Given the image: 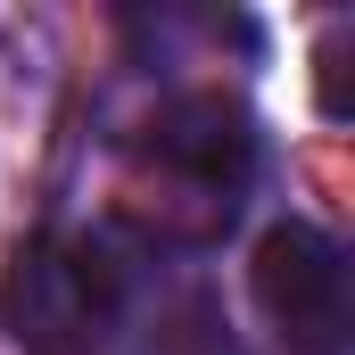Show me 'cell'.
Masks as SVG:
<instances>
[{
	"instance_id": "1",
	"label": "cell",
	"mask_w": 355,
	"mask_h": 355,
	"mask_svg": "<svg viewBox=\"0 0 355 355\" xmlns=\"http://www.w3.org/2000/svg\"><path fill=\"white\" fill-rule=\"evenodd\" d=\"M0 322L25 355H99L124 322V265L99 240H33L0 281Z\"/></svg>"
},
{
	"instance_id": "2",
	"label": "cell",
	"mask_w": 355,
	"mask_h": 355,
	"mask_svg": "<svg viewBox=\"0 0 355 355\" xmlns=\"http://www.w3.org/2000/svg\"><path fill=\"white\" fill-rule=\"evenodd\" d=\"M248 289H257V314L281 331L289 355H347L355 289H347V257H339L331 232H314V223H272L265 240H257Z\"/></svg>"
},
{
	"instance_id": "3",
	"label": "cell",
	"mask_w": 355,
	"mask_h": 355,
	"mask_svg": "<svg viewBox=\"0 0 355 355\" xmlns=\"http://www.w3.org/2000/svg\"><path fill=\"white\" fill-rule=\"evenodd\" d=\"M149 166H166L174 182L207 190V198H232L240 182L257 174V124H248L240 99L190 91V99H174V107L149 124Z\"/></svg>"
},
{
	"instance_id": "4",
	"label": "cell",
	"mask_w": 355,
	"mask_h": 355,
	"mask_svg": "<svg viewBox=\"0 0 355 355\" xmlns=\"http://www.w3.org/2000/svg\"><path fill=\"white\" fill-rule=\"evenodd\" d=\"M347 25H331L322 33V50H314V91H322V116H347Z\"/></svg>"
}]
</instances>
